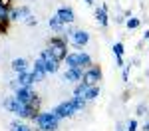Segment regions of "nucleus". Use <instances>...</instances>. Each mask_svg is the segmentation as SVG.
<instances>
[{
	"label": "nucleus",
	"mask_w": 149,
	"mask_h": 131,
	"mask_svg": "<svg viewBox=\"0 0 149 131\" xmlns=\"http://www.w3.org/2000/svg\"><path fill=\"white\" fill-rule=\"evenodd\" d=\"M40 131H58L60 129V119L56 117L54 111H40L34 121Z\"/></svg>",
	"instance_id": "1"
},
{
	"label": "nucleus",
	"mask_w": 149,
	"mask_h": 131,
	"mask_svg": "<svg viewBox=\"0 0 149 131\" xmlns=\"http://www.w3.org/2000/svg\"><path fill=\"white\" fill-rule=\"evenodd\" d=\"M48 48L52 50V54H54V58H56L58 62H64L66 56H68V42H66V38L54 36V38L50 40Z\"/></svg>",
	"instance_id": "2"
},
{
	"label": "nucleus",
	"mask_w": 149,
	"mask_h": 131,
	"mask_svg": "<svg viewBox=\"0 0 149 131\" xmlns=\"http://www.w3.org/2000/svg\"><path fill=\"white\" fill-rule=\"evenodd\" d=\"M81 82H86L88 85H95L97 82H102V68H100V66H90V68H86Z\"/></svg>",
	"instance_id": "3"
},
{
	"label": "nucleus",
	"mask_w": 149,
	"mask_h": 131,
	"mask_svg": "<svg viewBox=\"0 0 149 131\" xmlns=\"http://www.w3.org/2000/svg\"><path fill=\"white\" fill-rule=\"evenodd\" d=\"M78 109L74 107V103H72V99H68V101H62L60 105L54 107V113H56L58 119H66V117H72L74 113H76Z\"/></svg>",
	"instance_id": "4"
},
{
	"label": "nucleus",
	"mask_w": 149,
	"mask_h": 131,
	"mask_svg": "<svg viewBox=\"0 0 149 131\" xmlns=\"http://www.w3.org/2000/svg\"><path fill=\"white\" fill-rule=\"evenodd\" d=\"M68 38L72 40V44H74L76 48H84L88 42H90V34H88L86 30H74Z\"/></svg>",
	"instance_id": "5"
},
{
	"label": "nucleus",
	"mask_w": 149,
	"mask_h": 131,
	"mask_svg": "<svg viewBox=\"0 0 149 131\" xmlns=\"http://www.w3.org/2000/svg\"><path fill=\"white\" fill-rule=\"evenodd\" d=\"M34 95L36 94H34V89H32V87H20L18 91H14L16 101H20V103H30Z\"/></svg>",
	"instance_id": "6"
},
{
	"label": "nucleus",
	"mask_w": 149,
	"mask_h": 131,
	"mask_svg": "<svg viewBox=\"0 0 149 131\" xmlns=\"http://www.w3.org/2000/svg\"><path fill=\"white\" fill-rule=\"evenodd\" d=\"M56 16L62 20L64 24H72L74 20H76V14H74V10L70 8V6H62V8H58Z\"/></svg>",
	"instance_id": "7"
},
{
	"label": "nucleus",
	"mask_w": 149,
	"mask_h": 131,
	"mask_svg": "<svg viewBox=\"0 0 149 131\" xmlns=\"http://www.w3.org/2000/svg\"><path fill=\"white\" fill-rule=\"evenodd\" d=\"M68 82H81L84 78V68H68L66 76H64Z\"/></svg>",
	"instance_id": "8"
},
{
	"label": "nucleus",
	"mask_w": 149,
	"mask_h": 131,
	"mask_svg": "<svg viewBox=\"0 0 149 131\" xmlns=\"http://www.w3.org/2000/svg\"><path fill=\"white\" fill-rule=\"evenodd\" d=\"M95 18H97V22L102 24V28H107V24H109V16H107V8H105V6L95 8Z\"/></svg>",
	"instance_id": "9"
},
{
	"label": "nucleus",
	"mask_w": 149,
	"mask_h": 131,
	"mask_svg": "<svg viewBox=\"0 0 149 131\" xmlns=\"http://www.w3.org/2000/svg\"><path fill=\"white\" fill-rule=\"evenodd\" d=\"M12 70L16 71V73L26 71V70H28V60H26V58H16V60H12Z\"/></svg>",
	"instance_id": "10"
},
{
	"label": "nucleus",
	"mask_w": 149,
	"mask_h": 131,
	"mask_svg": "<svg viewBox=\"0 0 149 131\" xmlns=\"http://www.w3.org/2000/svg\"><path fill=\"white\" fill-rule=\"evenodd\" d=\"M48 24H50V28H52L54 32H64V30H66V24L62 22V20L58 18L56 14H54V16H52V18L48 20Z\"/></svg>",
	"instance_id": "11"
},
{
	"label": "nucleus",
	"mask_w": 149,
	"mask_h": 131,
	"mask_svg": "<svg viewBox=\"0 0 149 131\" xmlns=\"http://www.w3.org/2000/svg\"><path fill=\"white\" fill-rule=\"evenodd\" d=\"M10 4H6V2H0V22H10V18H8V12H10Z\"/></svg>",
	"instance_id": "12"
},
{
	"label": "nucleus",
	"mask_w": 149,
	"mask_h": 131,
	"mask_svg": "<svg viewBox=\"0 0 149 131\" xmlns=\"http://www.w3.org/2000/svg\"><path fill=\"white\" fill-rule=\"evenodd\" d=\"M64 62H66V66H68V68H81V66H80V60H78V54H68Z\"/></svg>",
	"instance_id": "13"
},
{
	"label": "nucleus",
	"mask_w": 149,
	"mask_h": 131,
	"mask_svg": "<svg viewBox=\"0 0 149 131\" xmlns=\"http://www.w3.org/2000/svg\"><path fill=\"white\" fill-rule=\"evenodd\" d=\"M34 71H38V73L42 76V80H44V76L48 73V71H46V62H44L42 58H38L34 62Z\"/></svg>",
	"instance_id": "14"
},
{
	"label": "nucleus",
	"mask_w": 149,
	"mask_h": 131,
	"mask_svg": "<svg viewBox=\"0 0 149 131\" xmlns=\"http://www.w3.org/2000/svg\"><path fill=\"white\" fill-rule=\"evenodd\" d=\"M16 82L20 83L22 87H30V71H28V70H26V71H20Z\"/></svg>",
	"instance_id": "15"
},
{
	"label": "nucleus",
	"mask_w": 149,
	"mask_h": 131,
	"mask_svg": "<svg viewBox=\"0 0 149 131\" xmlns=\"http://www.w3.org/2000/svg\"><path fill=\"white\" fill-rule=\"evenodd\" d=\"M97 95H100V87H97V85H90V87H88V91L84 94V99H88V101H90V99H95Z\"/></svg>",
	"instance_id": "16"
},
{
	"label": "nucleus",
	"mask_w": 149,
	"mask_h": 131,
	"mask_svg": "<svg viewBox=\"0 0 149 131\" xmlns=\"http://www.w3.org/2000/svg\"><path fill=\"white\" fill-rule=\"evenodd\" d=\"M88 87H90V85H88L86 82H80L78 85H76V89H74V97H84V94L88 91Z\"/></svg>",
	"instance_id": "17"
},
{
	"label": "nucleus",
	"mask_w": 149,
	"mask_h": 131,
	"mask_svg": "<svg viewBox=\"0 0 149 131\" xmlns=\"http://www.w3.org/2000/svg\"><path fill=\"white\" fill-rule=\"evenodd\" d=\"M78 60H80V66H81V68H86V66L90 68V66H92V58H90L88 54H84V52L78 54Z\"/></svg>",
	"instance_id": "18"
},
{
	"label": "nucleus",
	"mask_w": 149,
	"mask_h": 131,
	"mask_svg": "<svg viewBox=\"0 0 149 131\" xmlns=\"http://www.w3.org/2000/svg\"><path fill=\"white\" fill-rule=\"evenodd\" d=\"M70 99H72V103H74V107H76L78 111L84 109V107H86V101H88V99H84V97H70Z\"/></svg>",
	"instance_id": "19"
},
{
	"label": "nucleus",
	"mask_w": 149,
	"mask_h": 131,
	"mask_svg": "<svg viewBox=\"0 0 149 131\" xmlns=\"http://www.w3.org/2000/svg\"><path fill=\"white\" fill-rule=\"evenodd\" d=\"M139 24H141V20H139V18H127V20H125V26L129 28V30L139 28Z\"/></svg>",
	"instance_id": "20"
},
{
	"label": "nucleus",
	"mask_w": 149,
	"mask_h": 131,
	"mask_svg": "<svg viewBox=\"0 0 149 131\" xmlns=\"http://www.w3.org/2000/svg\"><path fill=\"white\" fill-rule=\"evenodd\" d=\"M111 50H113L115 56H123V52H125L123 50V42H115L113 46H111Z\"/></svg>",
	"instance_id": "21"
},
{
	"label": "nucleus",
	"mask_w": 149,
	"mask_h": 131,
	"mask_svg": "<svg viewBox=\"0 0 149 131\" xmlns=\"http://www.w3.org/2000/svg\"><path fill=\"white\" fill-rule=\"evenodd\" d=\"M8 18H10V22L20 20V10H18V8H10V12H8Z\"/></svg>",
	"instance_id": "22"
},
{
	"label": "nucleus",
	"mask_w": 149,
	"mask_h": 131,
	"mask_svg": "<svg viewBox=\"0 0 149 131\" xmlns=\"http://www.w3.org/2000/svg\"><path fill=\"white\" fill-rule=\"evenodd\" d=\"M18 10H20V20H24V22H26V20H28V18L32 16V14H30V8H28V6H22V8H18Z\"/></svg>",
	"instance_id": "23"
},
{
	"label": "nucleus",
	"mask_w": 149,
	"mask_h": 131,
	"mask_svg": "<svg viewBox=\"0 0 149 131\" xmlns=\"http://www.w3.org/2000/svg\"><path fill=\"white\" fill-rule=\"evenodd\" d=\"M135 111H137V115L141 117V115H145V113H147V105H145V103H139Z\"/></svg>",
	"instance_id": "24"
},
{
	"label": "nucleus",
	"mask_w": 149,
	"mask_h": 131,
	"mask_svg": "<svg viewBox=\"0 0 149 131\" xmlns=\"http://www.w3.org/2000/svg\"><path fill=\"white\" fill-rule=\"evenodd\" d=\"M40 103H42V99H40L38 95H34V97H32V101H30V105L34 107V109H40Z\"/></svg>",
	"instance_id": "25"
},
{
	"label": "nucleus",
	"mask_w": 149,
	"mask_h": 131,
	"mask_svg": "<svg viewBox=\"0 0 149 131\" xmlns=\"http://www.w3.org/2000/svg\"><path fill=\"white\" fill-rule=\"evenodd\" d=\"M137 121H135V119H131V121H129V123H127V131H137Z\"/></svg>",
	"instance_id": "26"
},
{
	"label": "nucleus",
	"mask_w": 149,
	"mask_h": 131,
	"mask_svg": "<svg viewBox=\"0 0 149 131\" xmlns=\"http://www.w3.org/2000/svg\"><path fill=\"white\" fill-rule=\"evenodd\" d=\"M8 24L10 22H0V34H6L8 32Z\"/></svg>",
	"instance_id": "27"
},
{
	"label": "nucleus",
	"mask_w": 149,
	"mask_h": 131,
	"mask_svg": "<svg viewBox=\"0 0 149 131\" xmlns=\"http://www.w3.org/2000/svg\"><path fill=\"white\" fill-rule=\"evenodd\" d=\"M129 68H131V66H123V82L129 80Z\"/></svg>",
	"instance_id": "28"
},
{
	"label": "nucleus",
	"mask_w": 149,
	"mask_h": 131,
	"mask_svg": "<svg viewBox=\"0 0 149 131\" xmlns=\"http://www.w3.org/2000/svg\"><path fill=\"white\" fill-rule=\"evenodd\" d=\"M115 62H117V66L119 68H123L125 64H123V56H115Z\"/></svg>",
	"instance_id": "29"
},
{
	"label": "nucleus",
	"mask_w": 149,
	"mask_h": 131,
	"mask_svg": "<svg viewBox=\"0 0 149 131\" xmlns=\"http://www.w3.org/2000/svg\"><path fill=\"white\" fill-rule=\"evenodd\" d=\"M18 127H20V121H12L10 123V131H16Z\"/></svg>",
	"instance_id": "30"
},
{
	"label": "nucleus",
	"mask_w": 149,
	"mask_h": 131,
	"mask_svg": "<svg viewBox=\"0 0 149 131\" xmlns=\"http://www.w3.org/2000/svg\"><path fill=\"white\" fill-rule=\"evenodd\" d=\"M26 24H28V26H36V18H34V16H30V18L26 20Z\"/></svg>",
	"instance_id": "31"
},
{
	"label": "nucleus",
	"mask_w": 149,
	"mask_h": 131,
	"mask_svg": "<svg viewBox=\"0 0 149 131\" xmlns=\"http://www.w3.org/2000/svg\"><path fill=\"white\" fill-rule=\"evenodd\" d=\"M16 131H32V129H30L28 125H22V123H20V127H18V129H16Z\"/></svg>",
	"instance_id": "32"
},
{
	"label": "nucleus",
	"mask_w": 149,
	"mask_h": 131,
	"mask_svg": "<svg viewBox=\"0 0 149 131\" xmlns=\"http://www.w3.org/2000/svg\"><path fill=\"white\" fill-rule=\"evenodd\" d=\"M141 42H149V30L143 32V40H141Z\"/></svg>",
	"instance_id": "33"
},
{
	"label": "nucleus",
	"mask_w": 149,
	"mask_h": 131,
	"mask_svg": "<svg viewBox=\"0 0 149 131\" xmlns=\"http://www.w3.org/2000/svg\"><path fill=\"white\" fill-rule=\"evenodd\" d=\"M143 131H149V119L145 121V125H143Z\"/></svg>",
	"instance_id": "34"
},
{
	"label": "nucleus",
	"mask_w": 149,
	"mask_h": 131,
	"mask_svg": "<svg viewBox=\"0 0 149 131\" xmlns=\"http://www.w3.org/2000/svg\"><path fill=\"white\" fill-rule=\"evenodd\" d=\"M84 2H86L88 6H92V4H93V0H84Z\"/></svg>",
	"instance_id": "35"
},
{
	"label": "nucleus",
	"mask_w": 149,
	"mask_h": 131,
	"mask_svg": "<svg viewBox=\"0 0 149 131\" xmlns=\"http://www.w3.org/2000/svg\"><path fill=\"white\" fill-rule=\"evenodd\" d=\"M0 2H6V0H0ZM6 4H8V2H6Z\"/></svg>",
	"instance_id": "36"
},
{
	"label": "nucleus",
	"mask_w": 149,
	"mask_h": 131,
	"mask_svg": "<svg viewBox=\"0 0 149 131\" xmlns=\"http://www.w3.org/2000/svg\"><path fill=\"white\" fill-rule=\"evenodd\" d=\"M6 2H8V0H6Z\"/></svg>",
	"instance_id": "37"
}]
</instances>
